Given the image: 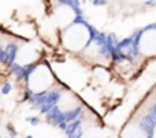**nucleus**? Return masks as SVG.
Returning <instances> with one entry per match:
<instances>
[{
  "mask_svg": "<svg viewBox=\"0 0 156 138\" xmlns=\"http://www.w3.org/2000/svg\"><path fill=\"white\" fill-rule=\"evenodd\" d=\"M90 37H92V32L86 23L75 22L73 25H70L69 28L63 31L61 43L70 52H80L81 49L87 46V43L90 42Z\"/></svg>",
  "mask_w": 156,
  "mask_h": 138,
  "instance_id": "1",
  "label": "nucleus"
},
{
  "mask_svg": "<svg viewBox=\"0 0 156 138\" xmlns=\"http://www.w3.org/2000/svg\"><path fill=\"white\" fill-rule=\"evenodd\" d=\"M55 85V77L51 67L44 63L37 64L28 75V88L32 94H43Z\"/></svg>",
  "mask_w": 156,
  "mask_h": 138,
  "instance_id": "2",
  "label": "nucleus"
},
{
  "mask_svg": "<svg viewBox=\"0 0 156 138\" xmlns=\"http://www.w3.org/2000/svg\"><path fill=\"white\" fill-rule=\"evenodd\" d=\"M138 51L144 57L156 55V28H147L138 38Z\"/></svg>",
  "mask_w": 156,
  "mask_h": 138,
  "instance_id": "3",
  "label": "nucleus"
},
{
  "mask_svg": "<svg viewBox=\"0 0 156 138\" xmlns=\"http://www.w3.org/2000/svg\"><path fill=\"white\" fill-rule=\"evenodd\" d=\"M55 20H57V25L61 26V28H69L70 25L75 23V11L72 6H67V5H61L57 8L55 11Z\"/></svg>",
  "mask_w": 156,
  "mask_h": 138,
  "instance_id": "4",
  "label": "nucleus"
},
{
  "mask_svg": "<svg viewBox=\"0 0 156 138\" xmlns=\"http://www.w3.org/2000/svg\"><path fill=\"white\" fill-rule=\"evenodd\" d=\"M121 138H147V132L141 126H138L135 123H130L121 132Z\"/></svg>",
  "mask_w": 156,
  "mask_h": 138,
  "instance_id": "5",
  "label": "nucleus"
},
{
  "mask_svg": "<svg viewBox=\"0 0 156 138\" xmlns=\"http://www.w3.org/2000/svg\"><path fill=\"white\" fill-rule=\"evenodd\" d=\"M78 101H80V100H78L73 94L67 92V94L61 95V98H60V101H58V109H60L63 114H67V112L73 111L75 103H78Z\"/></svg>",
  "mask_w": 156,
  "mask_h": 138,
  "instance_id": "6",
  "label": "nucleus"
},
{
  "mask_svg": "<svg viewBox=\"0 0 156 138\" xmlns=\"http://www.w3.org/2000/svg\"><path fill=\"white\" fill-rule=\"evenodd\" d=\"M16 60H17V63H20V64H28V63H31V61L34 60V51H32V48H31V46L22 48V49L17 52Z\"/></svg>",
  "mask_w": 156,
  "mask_h": 138,
  "instance_id": "7",
  "label": "nucleus"
},
{
  "mask_svg": "<svg viewBox=\"0 0 156 138\" xmlns=\"http://www.w3.org/2000/svg\"><path fill=\"white\" fill-rule=\"evenodd\" d=\"M81 138H107V132L103 129H89L81 135Z\"/></svg>",
  "mask_w": 156,
  "mask_h": 138,
  "instance_id": "8",
  "label": "nucleus"
},
{
  "mask_svg": "<svg viewBox=\"0 0 156 138\" xmlns=\"http://www.w3.org/2000/svg\"><path fill=\"white\" fill-rule=\"evenodd\" d=\"M26 138H32V136H26Z\"/></svg>",
  "mask_w": 156,
  "mask_h": 138,
  "instance_id": "9",
  "label": "nucleus"
}]
</instances>
